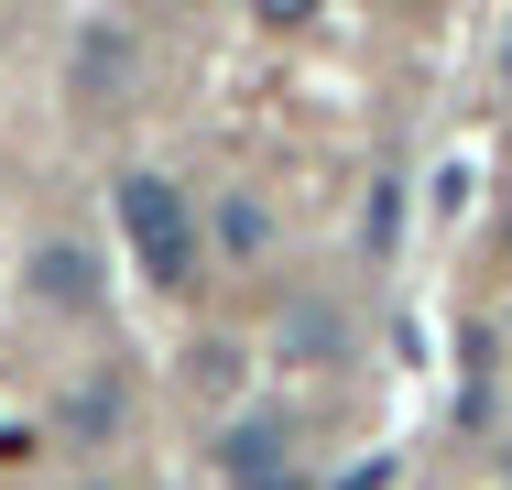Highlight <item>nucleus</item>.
<instances>
[{"instance_id": "obj_4", "label": "nucleus", "mask_w": 512, "mask_h": 490, "mask_svg": "<svg viewBox=\"0 0 512 490\" xmlns=\"http://www.w3.org/2000/svg\"><path fill=\"white\" fill-rule=\"evenodd\" d=\"M33 273H44V294H55V305H88V262H77V251H44Z\"/></svg>"}, {"instance_id": "obj_1", "label": "nucleus", "mask_w": 512, "mask_h": 490, "mask_svg": "<svg viewBox=\"0 0 512 490\" xmlns=\"http://www.w3.org/2000/svg\"><path fill=\"white\" fill-rule=\"evenodd\" d=\"M120 229H131V262L164 294L197 284V196L175 175H120Z\"/></svg>"}, {"instance_id": "obj_3", "label": "nucleus", "mask_w": 512, "mask_h": 490, "mask_svg": "<svg viewBox=\"0 0 512 490\" xmlns=\"http://www.w3.org/2000/svg\"><path fill=\"white\" fill-rule=\"evenodd\" d=\"M218 240H229V251H262V240H273V218H262L251 196H229V207H218Z\"/></svg>"}, {"instance_id": "obj_2", "label": "nucleus", "mask_w": 512, "mask_h": 490, "mask_svg": "<svg viewBox=\"0 0 512 490\" xmlns=\"http://www.w3.org/2000/svg\"><path fill=\"white\" fill-rule=\"evenodd\" d=\"M229 480H240V490H284V480H295V469H284V425H273V414L229 436Z\"/></svg>"}]
</instances>
